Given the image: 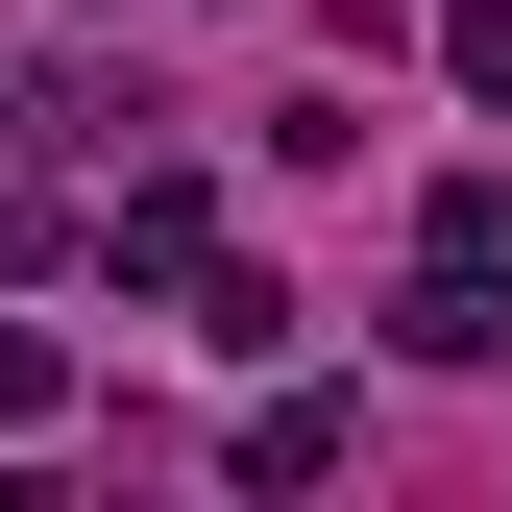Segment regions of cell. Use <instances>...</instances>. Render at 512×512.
Listing matches in <instances>:
<instances>
[{
	"label": "cell",
	"mask_w": 512,
	"mask_h": 512,
	"mask_svg": "<svg viewBox=\"0 0 512 512\" xmlns=\"http://www.w3.org/2000/svg\"><path fill=\"white\" fill-rule=\"evenodd\" d=\"M439 49H464V98H512V0H439Z\"/></svg>",
	"instance_id": "cell-3"
},
{
	"label": "cell",
	"mask_w": 512,
	"mask_h": 512,
	"mask_svg": "<svg viewBox=\"0 0 512 512\" xmlns=\"http://www.w3.org/2000/svg\"><path fill=\"white\" fill-rule=\"evenodd\" d=\"M415 244H439V269H512V171H439V220H415Z\"/></svg>",
	"instance_id": "cell-2"
},
{
	"label": "cell",
	"mask_w": 512,
	"mask_h": 512,
	"mask_svg": "<svg viewBox=\"0 0 512 512\" xmlns=\"http://www.w3.org/2000/svg\"><path fill=\"white\" fill-rule=\"evenodd\" d=\"M98 269H147V293L220 269V196H196V171H122V196H98Z\"/></svg>",
	"instance_id": "cell-1"
}]
</instances>
